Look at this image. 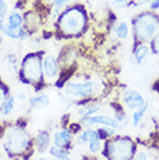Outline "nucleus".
I'll return each mask as SVG.
<instances>
[{
  "instance_id": "f257e3e1",
  "label": "nucleus",
  "mask_w": 159,
  "mask_h": 160,
  "mask_svg": "<svg viewBox=\"0 0 159 160\" xmlns=\"http://www.w3.org/2000/svg\"><path fill=\"white\" fill-rule=\"evenodd\" d=\"M159 28V18L152 13L139 14L134 21V32L138 41H149L156 35Z\"/></svg>"
},
{
  "instance_id": "f03ea898",
  "label": "nucleus",
  "mask_w": 159,
  "mask_h": 160,
  "mask_svg": "<svg viewBox=\"0 0 159 160\" xmlns=\"http://www.w3.org/2000/svg\"><path fill=\"white\" fill-rule=\"evenodd\" d=\"M85 27V13L80 8L73 7L63 13L59 20V28L68 36L78 35Z\"/></svg>"
},
{
  "instance_id": "7ed1b4c3",
  "label": "nucleus",
  "mask_w": 159,
  "mask_h": 160,
  "mask_svg": "<svg viewBox=\"0 0 159 160\" xmlns=\"http://www.w3.org/2000/svg\"><path fill=\"white\" fill-rule=\"evenodd\" d=\"M30 136L23 129H11L6 136V148L9 154H22L30 148Z\"/></svg>"
},
{
  "instance_id": "20e7f679",
  "label": "nucleus",
  "mask_w": 159,
  "mask_h": 160,
  "mask_svg": "<svg viewBox=\"0 0 159 160\" xmlns=\"http://www.w3.org/2000/svg\"><path fill=\"white\" fill-rule=\"evenodd\" d=\"M135 144L129 137H116L108 144V154L111 159H131Z\"/></svg>"
},
{
  "instance_id": "39448f33",
  "label": "nucleus",
  "mask_w": 159,
  "mask_h": 160,
  "mask_svg": "<svg viewBox=\"0 0 159 160\" xmlns=\"http://www.w3.org/2000/svg\"><path fill=\"white\" fill-rule=\"evenodd\" d=\"M43 71V63H41L40 57L37 56H28L22 63V73L28 81L33 84L38 82L42 78Z\"/></svg>"
},
{
  "instance_id": "423d86ee",
  "label": "nucleus",
  "mask_w": 159,
  "mask_h": 160,
  "mask_svg": "<svg viewBox=\"0 0 159 160\" xmlns=\"http://www.w3.org/2000/svg\"><path fill=\"white\" fill-rule=\"evenodd\" d=\"M98 84L94 81L68 82L64 86V93L72 98H87L96 91Z\"/></svg>"
},
{
  "instance_id": "0eeeda50",
  "label": "nucleus",
  "mask_w": 159,
  "mask_h": 160,
  "mask_svg": "<svg viewBox=\"0 0 159 160\" xmlns=\"http://www.w3.org/2000/svg\"><path fill=\"white\" fill-rule=\"evenodd\" d=\"M83 124L84 125H94V124H100V125H108V127H111L114 129H120V124L117 122L116 118H113V117L109 116H86L83 117Z\"/></svg>"
},
{
  "instance_id": "6e6552de",
  "label": "nucleus",
  "mask_w": 159,
  "mask_h": 160,
  "mask_svg": "<svg viewBox=\"0 0 159 160\" xmlns=\"http://www.w3.org/2000/svg\"><path fill=\"white\" fill-rule=\"evenodd\" d=\"M145 102L143 96L141 95L137 91L128 89L123 93V103L129 109H137Z\"/></svg>"
},
{
  "instance_id": "1a4fd4ad",
  "label": "nucleus",
  "mask_w": 159,
  "mask_h": 160,
  "mask_svg": "<svg viewBox=\"0 0 159 160\" xmlns=\"http://www.w3.org/2000/svg\"><path fill=\"white\" fill-rule=\"evenodd\" d=\"M43 72L48 80L55 79L58 74V62L52 55H48L43 59Z\"/></svg>"
},
{
  "instance_id": "9d476101",
  "label": "nucleus",
  "mask_w": 159,
  "mask_h": 160,
  "mask_svg": "<svg viewBox=\"0 0 159 160\" xmlns=\"http://www.w3.org/2000/svg\"><path fill=\"white\" fill-rule=\"evenodd\" d=\"M72 139V133L69 129H63L59 132H56L54 135V144L58 148H65L70 144Z\"/></svg>"
},
{
  "instance_id": "9b49d317",
  "label": "nucleus",
  "mask_w": 159,
  "mask_h": 160,
  "mask_svg": "<svg viewBox=\"0 0 159 160\" xmlns=\"http://www.w3.org/2000/svg\"><path fill=\"white\" fill-rule=\"evenodd\" d=\"M49 142H50V136L49 132L45 130H41L37 132L36 135V145H37V150L40 152H44L48 148Z\"/></svg>"
},
{
  "instance_id": "f8f14e48",
  "label": "nucleus",
  "mask_w": 159,
  "mask_h": 160,
  "mask_svg": "<svg viewBox=\"0 0 159 160\" xmlns=\"http://www.w3.org/2000/svg\"><path fill=\"white\" fill-rule=\"evenodd\" d=\"M29 104L32 106L34 109H44L47 108L49 104H50V98L47 94H42V95L35 96V98H32L29 100Z\"/></svg>"
},
{
  "instance_id": "ddd939ff",
  "label": "nucleus",
  "mask_w": 159,
  "mask_h": 160,
  "mask_svg": "<svg viewBox=\"0 0 159 160\" xmlns=\"http://www.w3.org/2000/svg\"><path fill=\"white\" fill-rule=\"evenodd\" d=\"M3 32H4L5 36L9 37V38H14V40H18V38H26L27 37V34L24 32L23 29H15L12 28L11 26H5L3 28Z\"/></svg>"
},
{
  "instance_id": "4468645a",
  "label": "nucleus",
  "mask_w": 159,
  "mask_h": 160,
  "mask_svg": "<svg viewBox=\"0 0 159 160\" xmlns=\"http://www.w3.org/2000/svg\"><path fill=\"white\" fill-rule=\"evenodd\" d=\"M147 107H149V103H147L146 101L144 102L141 107H138L137 108V110H135V112H132V118H131V123L134 127H137L139 124V122L142 121V118H143L144 114L146 112L147 110Z\"/></svg>"
},
{
  "instance_id": "2eb2a0df",
  "label": "nucleus",
  "mask_w": 159,
  "mask_h": 160,
  "mask_svg": "<svg viewBox=\"0 0 159 160\" xmlns=\"http://www.w3.org/2000/svg\"><path fill=\"white\" fill-rule=\"evenodd\" d=\"M7 22H8V26H11L12 28L19 29L21 28V26L23 23V18H22V15H21L20 13L13 12L8 15Z\"/></svg>"
},
{
  "instance_id": "dca6fc26",
  "label": "nucleus",
  "mask_w": 159,
  "mask_h": 160,
  "mask_svg": "<svg viewBox=\"0 0 159 160\" xmlns=\"http://www.w3.org/2000/svg\"><path fill=\"white\" fill-rule=\"evenodd\" d=\"M149 52H150V48H149L147 45L141 44V45H138V47H137V49L135 50L134 58H135V60L138 63V64H141V63H142V62H143V60L147 57Z\"/></svg>"
},
{
  "instance_id": "f3484780",
  "label": "nucleus",
  "mask_w": 159,
  "mask_h": 160,
  "mask_svg": "<svg viewBox=\"0 0 159 160\" xmlns=\"http://www.w3.org/2000/svg\"><path fill=\"white\" fill-rule=\"evenodd\" d=\"M96 138H100L99 131L98 130H93V129H88V130H85L83 131V133L80 135L79 140L83 142V143H86V142H91L93 139H96Z\"/></svg>"
},
{
  "instance_id": "a211bd4d",
  "label": "nucleus",
  "mask_w": 159,
  "mask_h": 160,
  "mask_svg": "<svg viewBox=\"0 0 159 160\" xmlns=\"http://www.w3.org/2000/svg\"><path fill=\"white\" fill-rule=\"evenodd\" d=\"M49 153L51 154L52 157H55L57 159H69V153L64 150L63 148H58V146H51V148H49Z\"/></svg>"
},
{
  "instance_id": "6ab92c4d",
  "label": "nucleus",
  "mask_w": 159,
  "mask_h": 160,
  "mask_svg": "<svg viewBox=\"0 0 159 160\" xmlns=\"http://www.w3.org/2000/svg\"><path fill=\"white\" fill-rule=\"evenodd\" d=\"M129 35V27L126 22H121V23L116 27V36L121 38V40H126Z\"/></svg>"
},
{
  "instance_id": "aec40b11",
  "label": "nucleus",
  "mask_w": 159,
  "mask_h": 160,
  "mask_svg": "<svg viewBox=\"0 0 159 160\" xmlns=\"http://www.w3.org/2000/svg\"><path fill=\"white\" fill-rule=\"evenodd\" d=\"M99 109H100L99 106H96V104H91V106H87V107L83 108L81 110H79V114L83 117L92 116V115H94V112H99Z\"/></svg>"
},
{
  "instance_id": "412c9836",
  "label": "nucleus",
  "mask_w": 159,
  "mask_h": 160,
  "mask_svg": "<svg viewBox=\"0 0 159 160\" xmlns=\"http://www.w3.org/2000/svg\"><path fill=\"white\" fill-rule=\"evenodd\" d=\"M115 130L116 129L111 128V127L105 125V127H102V128H100L98 131H99L100 138H101V139H105V138H107V137L114 136V135H115Z\"/></svg>"
},
{
  "instance_id": "4be33fe9",
  "label": "nucleus",
  "mask_w": 159,
  "mask_h": 160,
  "mask_svg": "<svg viewBox=\"0 0 159 160\" xmlns=\"http://www.w3.org/2000/svg\"><path fill=\"white\" fill-rule=\"evenodd\" d=\"M14 104H15V98H14V96H11V98L4 103V106H3V115L6 116L8 114H11L12 110L14 109Z\"/></svg>"
},
{
  "instance_id": "5701e85b",
  "label": "nucleus",
  "mask_w": 159,
  "mask_h": 160,
  "mask_svg": "<svg viewBox=\"0 0 159 160\" xmlns=\"http://www.w3.org/2000/svg\"><path fill=\"white\" fill-rule=\"evenodd\" d=\"M88 150L91 153L96 154L98 152L101 151V138H96L91 142H88Z\"/></svg>"
},
{
  "instance_id": "b1692460",
  "label": "nucleus",
  "mask_w": 159,
  "mask_h": 160,
  "mask_svg": "<svg viewBox=\"0 0 159 160\" xmlns=\"http://www.w3.org/2000/svg\"><path fill=\"white\" fill-rule=\"evenodd\" d=\"M6 11H7V5H6L4 0H0V29L4 28L3 21H4V16L6 14Z\"/></svg>"
},
{
  "instance_id": "393cba45",
  "label": "nucleus",
  "mask_w": 159,
  "mask_h": 160,
  "mask_svg": "<svg viewBox=\"0 0 159 160\" xmlns=\"http://www.w3.org/2000/svg\"><path fill=\"white\" fill-rule=\"evenodd\" d=\"M152 50L157 56H159V32L153 36V41H152Z\"/></svg>"
},
{
  "instance_id": "a878e982",
  "label": "nucleus",
  "mask_w": 159,
  "mask_h": 160,
  "mask_svg": "<svg viewBox=\"0 0 159 160\" xmlns=\"http://www.w3.org/2000/svg\"><path fill=\"white\" fill-rule=\"evenodd\" d=\"M70 0H54V6L56 7V9H59L64 6V5L69 2Z\"/></svg>"
},
{
  "instance_id": "bb28decb",
  "label": "nucleus",
  "mask_w": 159,
  "mask_h": 160,
  "mask_svg": "<svg viewBox=\"0 0 159 160\" xmlns=\"http://www.w3.org/2000/svg\"><path fill=\"white\" fill-rule=\"evenodd\" d=\"M5 99H6V93H5L4 88L0 86V108H1V107L4 106L5 102H6Z\"/></svg>"
},
{
  "instance_id": "cd10ccee",
  "label": "nucleus",
  "mask_w": 159,
  "mask_h": 160,
  "mask_svg": "<svg viewBox=\"0 0 159 160\" xmlns=\"http://www.w3.org/2000/svg\"><path fill=\"white\" fill-rule=\"evenodd\" d=\"M150 8H151V9H158L159 0H150Z\"/></svg>"
},
{
  "instance_id": "c85d7f7f",
  "label": "nucleus",
  "mask_w": 159,
  "mask_h": 160,
  "mask_svg": "<svg viewBox=\"0 0 159 160\" xmlns=\"http://www.w3.org/2000/svg\"><path fill=\"white\" fill-rule=\"evenodd\" d=\"M135 159H142V160H145L147 159V154L145 152H138L136 154Z\"/></svg>"
},
{
  "instance_id": "c756f323",
  "label": "nucleus",
  "mask_w": 159,
  "mask_h": 160,
  "mask_svg": "<svg viewBox=\"0 0 159 160\" xmlns=\"http://www.w3.org/2000/svg\"><path fill=\"white\" fill-rule=\"evenodd\" d=\"M113 1L117 6H126L128 4V0H113Z\"/></svg>"
},
{
  "instance_id": "7c9ffc66",
  "label": "nucleus",
  "mask_w": 159,
  "mask_h": 160,
  "mask_svg": "<svg viewBox=\"0 0 159 160\" xmlns=\"http://www.w3.org/2000/svg\"><path fill=\"white\" fill-rule=\"evenodd\" d=\"M18 99L20 101H26V99H27V94L24 92H20L19 94H18Z\"/></svg>"
}]
</instances>
